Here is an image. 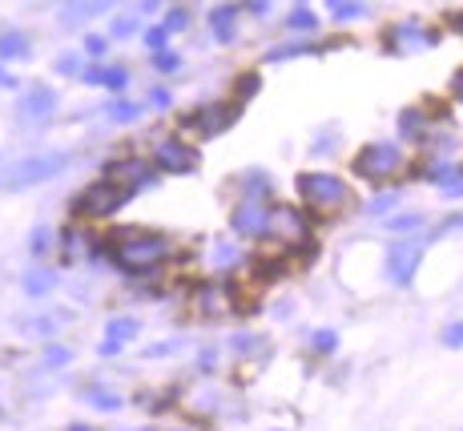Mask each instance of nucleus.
<instances>
[{
  "mask_svg": "<svg viewBox=\"0 0 463 431\" xmlns=\"http://www.w3.org/2000/svg\"><path fill=\"white\" fill-rule=\"evenodd\" d=\"M419 254H423V242H411V246H395V250H391V258H387V262H391V278H395V282L411 278Z\"/></svg>",
  "mask_w": 463,
  "mask_h": 431,
  "instance_id": "obj_1",
  "label": "nucleus"
},
{
  "mask_svg": "<svg viewBox=\"0 0 463 431\" xmlns=\"http://www.w3.org/2000/svg\"><path fill=\"white\" fill-rule=\"evenodd\" d=\"M161 254H165L161 242H137V246H125V250H121V262H125V266H149V262H158Z\"/></svg>",
  "mask_w": 463,
  "mask_h": 431,
  "instance_id": "obj_2",
  "label": "nucleus"
},
{
  "mask_svg": "<svg viewBox=\"0 0 463 431\" xmlns=\"http://www.w3.org/2000/svg\"><path fill=\"white\" fill-rule=\"evenodd\" d=\"M303 190H306V193H319V198H322L319 206H335L338 198H343V190H338L335 182H326V177H306Z\"/></svg>",
  "mask_w": 463,
  "mask_h": 431,
  "instance_id": "obj_3",
  "label": "nucleus"
},
{
  "mask_svg": "<svg viewBox=\"0 0 463 431\" xmlns=\"http://www.w3.org/2000/svg\"><path fill=\"white\" fill-rule=\"evenodd\" d=\"M443 343H448V347H463V322L448 327V335H443Z\"/></svg>",
  "mask_w": 463,
  "mask_h": 431,
  "instance_id": "obj_4",
  "label": "nucleus"
}]
</instances>
